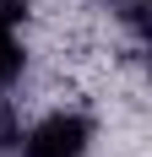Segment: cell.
<instances>
[{
  "mask_svg": "<svg viewBox=\"0 0 152 157\" xmlns=\"http://www.w3.org/2000/svg\"><path fill=\"white\" fill-rule=\"evenodd\" d=\"M87 119L82 114H54L27 136V157H82L87 152Z\"/></svg>",
  "mask_w": 152,
  "mask_h": 157,
  "instance_id": "obj_1",
  "label": "cell"
},
{
  "mask_svg": "<svg viewBox=\"0 0 152 157\" xmlns=\"http://www.w3.org/2000/svg\"><path fill=\"white\" fill-rule=\"evenodd\" d=\"M11 22H16V6H0V81H11L22 71V54H16V38H11Z\"/></svg>",
  "mask_w": 152,
  "mask_h": 157,
  "instance_id": "obj_2",
  "label": "cell"
},
{
  "mask_svg": "<svg viewBox=\"0 0 152 157\" xmlns=\"http://www.w3.org/2000/svg\"><path fill=\"white\" fill-rule=\"evenodd\" d=\"M120 6H125L120 16H130V22H136V16H141V0H120Z\"/></svg>",
  "mask_w": 152,
  "mask_h": 157,
  "instance_id": "obj_3",
  "label": "cell"
}]
</instances>
